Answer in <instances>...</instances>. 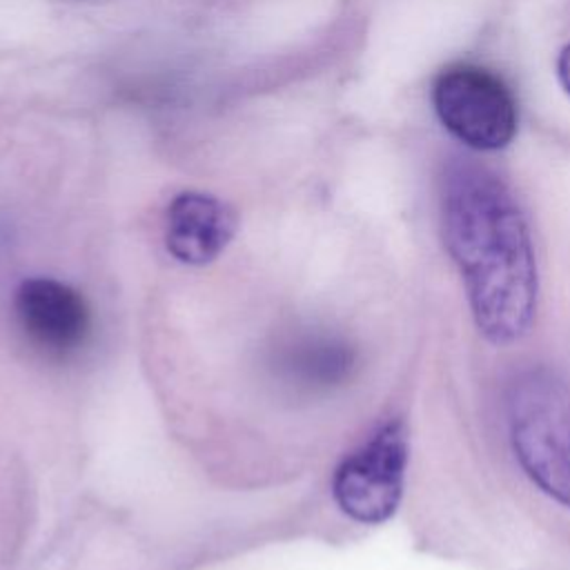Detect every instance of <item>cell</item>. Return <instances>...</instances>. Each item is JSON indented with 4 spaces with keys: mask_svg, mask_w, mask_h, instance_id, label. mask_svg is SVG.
<instances>
[{
    "mask_svg": "<svg viewBox=\"0 0 570 570\" xmlns=\"http://www.w3.org/2000/svg\"><path fill=\"white\" fill-rule=\"evenodd\" d=\"M443 238L479 332L497 345L521 338L537 309V263L510 187L488 167L454 163L443 180Z\"/></svg>",
    "mask_w": 570,
    "mask_h": 570,
    "instance_id": "6da1fadb",
    "label": "cell"
},
{
    "mask_svg": "<svg viewBox=\"0 0 570 570\" xmlns=\"http://www.w3.org/2000/svg\"><path fill=\"white\" fill-rule=\"evenodd\" d=\"M508 425L514 456L534 485L570 508V394L546 370L512 383Z\"/></svg>",
    "mask_w": 570,
    "mask_h": 570,
    "instance_id": "7a4b0ae2",
    "label": "cell"
},
{
    "mask_svg": "<svg viewBox=\"0 0 570 570\" xmlns=\"http://www.w3.org/2000/svg\"><path fill=\"white\" fill-rule=\"evenodd\" d=\"M432 102L445 129L472 149H503L517 134L514 94L485 67L470 62L445 67L434 80Z\"/></svg>",
    "mask_w": 570,
    "mask_h": 570,
    "instance_id": "3957f363",
    "label": "cell"
},
{
    "mask_svg": "<svg viewBox=\"0 0 570 570\" xmlns=\"http://www.w3.org/2000/svg\"><path fill=\"white\" fill-rule=\"evenodd\" d=\"M405 465L407 430L403 421L390 419L338 463L332 479L336 505L358 523L387 521L403 494Z\"/></svg>",
    "mask_w": 570,
    "mask_h": 570,
    "instance_id": "277c9868",
    "label": "cell"
},
{
    "mask_svg": "<svg viewBox=\"0 0 570 570\" xmlns=\"http://www.w3.org/2000/svg\"><path fill=\"white\" fill-rule=\"evenodd\" d=\"M11 316L22 341L49 361L76 356L91 334L85 296L51 276L24 278L13 292Z\"/></svg>",
    "mask_w": 570,
    "mask_h": 570,
    "instance_id": "5b68a950",
    "label": "cell"
},
{
    "mask_svg": "<svg viewBox=\"0 0 570 570\" xmlns=\"http://www.w3.org/2000/svg\"><path fill=\"white\" fill-rule=\"evenodd\" d=\"M356 365L354 347L327 330H298L283 336L269 356L281 390L296 396L325 394L343 385Z\"/></svg>",
    "mask_w": 570,
    "mask_h": 570,
    "instance_id": "8992f818",
    "label": "cell"
},
{
    "mask_svg": "<svg viewBox=\"0 0 570 570\" xmlns=\"http://www.w3.org/2000/svg\"><path fill=\"white\" fill-rule=\"evenodd\" d=\"M238 227L236 212L203 191L178 194L165 214L167 252L183 265L200 267L216 261Z\"/></svg>",
    "mask_w": 570,
    "mask_h": 570,
    "instance_id": "52a82bcc",
    "label": "cell"
},
{
    "mask_svg": "<svg viewBox=\"0 0 570 570\" xmlns=\"http://www.w3.org/2000/svg\"><path fill=\"white\" fill-rule=\"evenodd\" d=\"M557 76L561 87L566 89V94L570 96V45L561 49L559 58H557Z\"/></svg>",
    "mask_w": 570,
    "mask_h": 570,
    "instance_id": "ba28073f",
    "label": "cell"
}]
</instances>
